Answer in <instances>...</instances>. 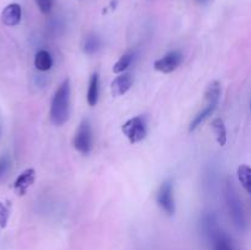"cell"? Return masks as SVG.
I'll use <instances>...</instances> for the list:
<instances>
[{"label": "cell", "mask_w": 251, "mask_h": 250, "mask_svg": "<svg viewBox=\"0 0 251 250\" xmlns=\"http://www.w3.org/2000/svg\"><path fill=\"white\" fill-rule=\"evenodd\" d=\"M221 95H222V88H221V83L218 81H212V82L208 83L205 91V100L207 105L218 107Z\"/></svg>", "instance_id": "obj_13"}, {"label": "cell", "mask_w": 251, "mask_h": 250, "mask_svg": "<svg viewBox=\"0 0 251 250\" xmlns=\"http://www.w3.org/2000/svg\"><path fill=\"white\" fill-rule=\"evenodd\" d=\"M157 203L167 216H173L176 213V201H174V190L172 180H166L159 186L157 193Z\"/></svg>", "instance_id": "obj_6"}, {"label": "cell", "mask_w": 251, "mask_h": 250, "mask_svg": "<svg viewBox=\"0 0 251 250\" xmlns=\"http://www.w3.org/2000/svg\"><path fill=\"white\" fill-rule=\"evenodd\" d=\"M211 126H212L213 132H215L218 145L225 146L226 142H227V129H226L225 122L221 118H215L211 123Z\"/></svg>", "instance_id": "obj_17"}, {"label": "cell", "mask_w": 251, "mask_h": 250, "mask_svg": "<svg viewBox=\"0 0 251 250\" xmlns=\"http://www.w3.org/2000/svg\"><path fill=\"white\" fill-rule=\"evenodd\" d=\"M210 244L211 250H240L234 239L228 233L222 232V230L217 233V235L211 240Z\"/></svg>", "instance_id": "obj_10"}, {"label": "cell", "mask_w": 251, "mask_h": 250, "mask_svg": "<svg viewBox=\"0 0 251 250\" xmlns=\"http://www.w3.org/2000/svg\"><path fill=\"white\" fill-rule=\"evenodd\" d=\"M238 179L239 183L242 184L243 189L247 191L248 194H251V169L248 164H240L238 167Z\"/></svg>", "instance_id": "obj_18"}, {"label": "cell", "mask_w": 251, "mask_h": 250, "mask_svg": "<svg viewBox=\"0 0 251 250\" xmlns=\"http://www.w3.org/2000/svg\"><path fill=\"white\" fill-rule=\"evenodd\" d=\"M53 56L47 50H39L34 56V66L39 71H48L53 66Z\"/></svg>", "instance_id": "obj_15"}, {"label": "cell", "mask_w": 251, "mask_h": 250, "mask_svg": "<svg viewBox=\"0 0 251 250\" xmlns=\"http://www.w3.org/2000/svg\"><path fill=\"white\" fill-rule=\"evenodd\" d=\"M132 85H134V76L130 73H124L114 78L110 85V91L114 97H119V96L125 95L132 87Z\"/></svg>", "instance_id": "obj_9"}, {"label": "cell", "mask_w": 251, "mask_h": 250, "mask_svg": "<svg viewBox=\"0 0 251 250\" xmlns=\"http://www.w3.org/2000/svg\"><path fill=\"white\" fill-rule=\"evenodd\" d=\"M181 63H183V54L178 50H173L169 51L162 58L157 59L153 64V68L154 70L159 71V73L169 74L176 70Z\"/></svg>", "instance_id": "obj_7"}, {"label": "cell", "mask_w": 251, "mask_h": 250, "mask_svg": "<svg viewBox=\"0 0 251 250\" xmlns=\"http://www.w3.org/2000/svg\"><path fill=\"white\" fill-rule=\"evenodd\" d=\"M10 218V208L9 206H6L5 203H2L0 201V228L1 229H5L9 223Z\"/></svg>", "instance_id": "obj_21"}, {"label": "cell", "mask_w": 251, "mask_h": 250, "mask_svg": "<svg viewBox=\"0 0 251 250\" xmlns=\"http://www.w3.org/2000/svg\"><path fill=\"white\" fill-rule=\"evenodd\" d=\"M100 47H102V42H100V37L95 36V34H90L83 39L82 43V50L83 53L87 55H95L100 51Z\"/></svg>", "instance_id": "obj_16"}, {"label": "cell", "mask_w": 251, "mask_h": 250, "mask_svg": "<svg viewBox=\"0 0 251 250\" xmlns=\"http://www.w3.org/2000/svg\"><path fill=\"white\" fill-rule=\"evenodd\" d=\"M22 16V10L19 4H9L1 12L2 24L9 27H14L20 24Z\"/></svg>", "instance_id": "obj_11"}, {"label": "cell", "mask_w": 251, "mask_h": 250, "mask_svg": "<svg viewBox=\"0 0 251 250\" xmlns=\"http://www.w3.org/2000/svg\"><path fill=\"white\" fill-rule=\"evenodd\" d=\"M10 167H11V161H10V157L7 154L0 157V183L5 179L6 174L9 173Z\"/></svg>", "instance_id": "obj_20"}, {"label": "cell", "mask_w": 251, "mask_h": 250, "mask_svg": "<svg viewBox=\"0 0 251 250\" xmlns=\"http://www.w3.org/2000/svg\"><path fill=\"white\" fill-rule=\"evenodd\" d=\"M100 98V75L98 73H93L88 81L87 88V103L90 107H95Z\"/></svg>", "instance_id": "obj_12"}, {"label": "cell", "mask_w": 251, "mask_h": 250, "mask_svg": "<svg viewBox=\"0 0 251 250\" xmlns=\"http://www.w3.org/2000/svg\"><path fill=\"white\" fill-rule=\"evenodd\" d=\"M225 200L227 205L228 213L233 225L239 232H245L248 229V220L245 215V208L243 200L238 194L237 188L230 178L227 179L225 185Z\"/></svg>", "instance_id": "obj_2"}, {"label": "cell", "mask_w": 251, "mask_h": 250, "mask_svg": "<svg viewBox=\"0 0 251 250\" xmlns=\"http://www.w3.org/2000/svg\"><path fill=\"white\" fill-rule=\"evenodd\" d=\"M36 180V171L33 168H27L20 174L14 181V190L19 196L26 195L28 189L33 185Z\"/></svg>", "instance_id": "obj_8"}, {"label": "cell", "mask_w": 251, "mask_h": 250, "mask_svg": "<svg viewBox=\"0 0 251 250\" xmlns=\"http://www.w3.org/2000/svg\"><path fill=\"white\" fill-rule=\"evenodd\" d=\"M36 4L42 14H49L53 9L54 0H36Z\"/></svg>", "instance_id": "obj_22"}, {"label": "cell", "mask_w": 251, "mask_h": 250, "mask_svg": "<svg viewBox=\"0 0 251 250\" xmlns=\"http://www.w3.org/2000/svg\"><path fill=\"white\" fill-rule=\"evenodd\" d=\"M122 132L130 144H137L142 141L147 135L146 119L142 115L131 118L122 125Z\"/></svg>", "instance_id": "obj_4"}, {"label": "cell", "mask_w": 251, "mask_h": 250, "mask_svg": "<svg viewBox=\"0 0 251 250\" xmlns=\"http://www.w3.org/2000/svg\"><path fill=\"white\" fill-rule=\"evenodd\" d=\"M198 228L202 239L210 243L221 230L217 215L212 211H205V212L201 213L200 218H199Z\"/></svg>", "instance_id": "obj_5"}, {"label": "cell", "mask_w": 251, "mask_h": 250, "mask_svg": "<svg viewBox=\"0 0 251 250\" xmlns=\"http://www.w3.org/2000/svg\"><path fill=\"white\" fill-rule=\"evenodd\" d=\"M73 145L76 151L82 156H88L91 153L93 146V132L88 119L81 120L73 139Z\"/></svg>", "instance_id": "obj_3"}, {"label": "cell", "mask_w": 251, "mask_h": 250, "mask_svg": "<svg viewBox=\"0 0 251 250\" xmlns=\"http://www.w3.org/2000/svg\"><path fill=\"white\" fill-rule=\"evenodd\" d=\"M196 1H198L199 4H201V5H207L208 2L211 1V0H196Z\"/></svg>", "instance_id": "obj_23"}, {"label": "cell", "mask_w": 251, "mask_h": 250, "mask_svg": "<svg viewBox=\"0 0 251 250\" xmlns=\"http://www.w3.org/2000/svg\"><path fill=\"white\" fill-rule=\"evenodd\" d=\"M70 80L65 78L56 88L53 98H51L49 117H50V122L55 126H61L69 120V117H70Z\"/></svg>", "instance_id": "obj_1"}, {"label": "cell", "mask_w": 251, "mask_h": 250, "mask_svg": "<svg viewBox=\"0 0 251 250\" xmlns=\"http://www.w3.org/2000/svg\"><path fill=\"white\" fill-rule=\"evenodd\" d=\"M132 59H134V54L132 53L123 54V55L119 58V60L113 65V73L114 74L124 73V71L129 68L130 64L132 63Z\"/></svg>", "instance_id": "obj_19"}, {"label": "cell", "mask_w": 251, "mask_h": 250, "mask_svg": "<svg viewBox=\"0 0 251 250\" xmlns=\"http://www.w3.org/2000/svg\"><path fill=\"white\" fill-rule=\"evenodd\" d=\"M216 109H217L216 105H206L201 112H199L198 114L193 118V120L190 122V125H189V132L195 131L203 122H206V120L215 113Z\"/></svg>", "instance_id": "obj_14"}]
</instances>
